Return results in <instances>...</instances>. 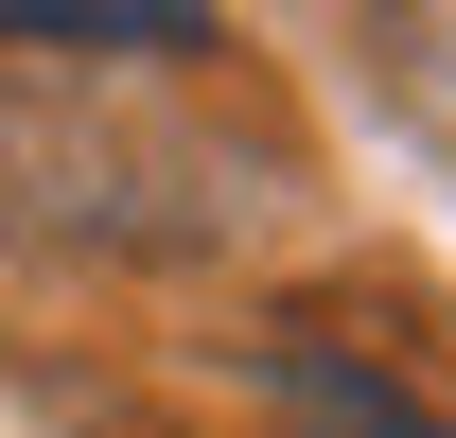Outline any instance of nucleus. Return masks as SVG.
<instances>
[{
    "label": "nucleus",
    "instance_id": "1",
    "mask_svg": "<svg viewBox=\"0 0 456 438\" xmlns=\"http://www.w3.org/2000/svg\"><path fill=\"white\" fill-rule=\"evenodd\" d=\"M123 264V246H211V193L159 158V141H123L88 106H36L18 70H0V264Z\"/></svg>",
    "mask_w": 456,
    "mask_h": 438
},
{
    "label": "nucleus",
    "instance_id": "2",
    "mask_svg": "<svg viewBox=\"0 0 456 438\" xmlns=\"http://www.w3.org/2000/svg\"><path fill=\"white\" fill-rule=\"evenodd\" d=\"M264 385H281L298 438H456L403 369H369V351H334V333H281V351H264Z\"/></svg>",
    "mask_w": 456,
    "mask_h": 438
},
{
    "label": "nucleus",
    "instance_id": "3",
    "mask_svg": "<svg viewBox=\"0 0 456 438\" xmlns=\"http://www.w3.org/2000/svg\"><path fill=\"white\" fill-rule=\"evenodd\" d=\"M0 53H53V70H159V53H211L193 0H0Z\"/></svg>",
    "mask_w": 456,
    "mask_h": 438
},
{
    "label": "nucleus",
    "instance_id": "4",
    "mask_svg": "<svg viewBox=\"0 0 456 438\" xmlns=\"http://www.w3.org/2000/svg\"><path fill=\"white\" fill-rule=\"evenodd\" d=\"M403 88H421V123L456 141V36H421V53H403Z\"/></svg>",
    "mask_w": 456,
    "mask_h": 438
}]
</instances>
